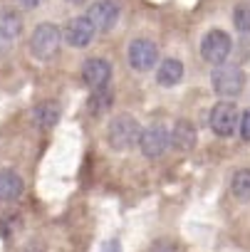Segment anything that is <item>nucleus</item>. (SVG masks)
Wrapping results in <instances>:
<instances>
[{
	"instance_id": "nucleus-6",
	"label": "nucleus",
	"mask_w": 250,
	"mask_h": 252,
	"mask_svg": "<svg viewBox=\"0 0 250 252\" xmlns=\"http://www.w3.org/2000/svg\"><path fill=\"white\" fill-rule=\"evenodd\" d=\"M169 146H171V136H169V131L164 129L161 124L149 126V129H144L142 136H139V149H142V154H144L146 158H151V161H154V158H161Z\"/></svg>"
},
{
	"instance_id": "nucleus-21",
	"label": "nucleus",
	"mask_w": 250,
	"mask_h": 252,
	"mask_svg": "<svg viewBox=\"0 0 250 252\" xmlns=\"http://www.w3.org/2000/svg\"><path fill=\"white\" fill-rule=\"evenodd\" d=\"M42 3V0H18V5L23 8V10H33V8H37Z\"/></svg>"
},
{
	"instance_id": "nucleus-1",
	"label": "nucleus",
	"mask_w": 250,
	"mask_h": 252,
	"mask_svg": "<svg viewBox=\"0 0 250 252\" xmlns=\"http://www.w3.org/2000/svg\"><path fill=\"white\" fill-rule=\"evenodd\" d=\"M142 126L132 114H116L107 126V141L114 151H129L134 144H139Z\"/></svg>"
},
{
	"instance_id": "nucleus-3",
	"label": "nucleus",
	"mask_w": 250,
	"mask_h": 252,
	"mask_svg": "<svg viewBox=\"0 0 250 252\" xmlns=\"http://www.w3.org/2000/svg\"><path fill=\"white\" fill-rule=\"evenodd\" d=\"M211 87L218 96L223 99H230V96H238L245 87V74L238 64H218L211 74Z\"/></svg>"
},
{
	"instance_id": "nucleus-18",
	"label": "nucleus",
	"mask_w": 250,
	"mask_h": 252,
	"mask_svg": "<svg viewBox=\"0 0 250 252\" xmlns=\"http://www.w3.org/2000/svg\"><path fill=\"white\" fill-rule=\"evenodd\" d=\"M233 25L240 32H250V3H238L233 10Z\"/></svg>"
},
{
	"instance_id": "nucleus-23",
	"label": "nucleus",
	"mask_w": 250,
	"mask_h": 252,
	"mask_svg": "<svg viewBox=\"0 0 250 252\" xmlns=\"http://www.w3.org/2000/svg\"><path fill=\"white\" fill-rule=\"evenodd\" d=\"M67 3H70V5H84L87 0H67Z\"/></svg>"
},
{
	"instance_id": "nucleus-16",
	"label": "nucleus",
	"mask_w": 250,
	"mask_h": 252,
	"mask_svg": "<svg viewBox=\"0 0 250 252\" xmlns=\"http://www.w3.org/2000/svg\"><path fill=\"white\" fill-rule=\"evenodd\" d=\"M230 190L238 200H250V168L235 171V176L230 181Z\"/></svg>"
},
{
	"instance_id": "nucleus-2",
	"label": "nucleus",
	"mask_w": 250,
	"mask_h": 252,
	"mask_svg": "<svg viewBox=\"0 0 250 252\" xmlns=\"http://www.w3.org/2000/svg\"><path fill=\"white\" fill-rule=\"evenodd\" d=\"M62 30L55 25V23H40L33 35H30V55L35 60H52L60 50V42H62Z\"/></svg>"
},
{
	"instance_id": "nucleus-22",
	"label": "nucleus",
	"mask_w": 250,
	"mask_h": 252,
	"mask_svg": "<svg viewBox=\"0 0 250 252\" xmlns=\"http://www.w3.org/2000/svg\"><path fill=\"white\" fill-rule=\"evenodd\" d=\"M104 252H121V247H119V242H114V240H111V242H107V245H104Z\"/></svg>"
},
{
	"instance_id": "nucleus-11",
	"label": "nucleus",
	"mask_w": 250,
	"mask_h": 252,
	"mask_svg": "<svg viewBox=\"0 0 250 252\" xmlns=\"http://www.w3.org/2000/svg\"><path fill=\"white\" fill-rule=\"evenodd\" d=\"M198 141V134H196V126L186 119L176 121L174 131H171V146L179 149V151H191Z\"/></svg>"
},
{
	"instance_id": "nucleus-15",
	"label": "nucleus",
	"mask_w": 250,
	"mask_h": 252,
	"mask_svg": "<svg viewBox=\"0 0 250 252\" xmlns=\"http://www.w3.org/2000/svg\"><path fill=\"white\" fill-rule=\"evenodd\" d=\"M23 32V18L18 15V10H5L0 15V40L13 42L18 40Z\"/></svg>"
},
{
	"instance_id": "nucleus-9",
	"label": "nucleus",
	"mask_w": 250,
	"mask_h": 252,
	"mask_svg": "<svg viewBox=\"0 0 250 252\" xmlns=\"http://www.w3.org/2000/svg\"><path fill=\"white\" fill-rule=\"evenodd\" d=\"M94 32H97L94 23H92L87 15H79V18H72V20L65 25V32H62V35H65V40H67L70 47L82 50V47H87V45L92 42Z\"/></svg>"
},
{
	"instance_id": "nucleus-4",
	"label": "nucleus",
	"mask_w": 250,
	"mask_h": 252,
	"mask_svg": "<svg viewBox=\"0 0 250 252\" xmlns=\"http://www.w3.org/2000/svg\"><path fill=\"white\" fill-rule=\"evenodd\" d=\"M208 124H211V129H213L215 136H223V139H225V136H233L235 129H238V124H240V119H238V106H235L230 99L218 101V104L211 109Z\"/></svg>"
},
{
	"instance_id": "nucleus-5",
	"label": "nucleus",
	"mask_w": 250,
	"mask_h": 252,
	"mask_svg": "<svg viewBox=\"0 0 250 252\" xmlns=\"http://www.w3.org/2000/svg\"><path fill=\"white\" fill-rule=\"evenodd\" d=\"M230 50H233V40H230V35L223 32V30H211V32H206L203 40H201V57H203L206 62L215 64V67L228 60Z\"/></svg>"
},
{
	"instance_id": "nucleus-17",
	"label": "nucleus",
	"mask_w": 250,
	"mask_h": 252,
	"mask_svg": "<svg viewBox=\"0 0 250 252\" xmlns=\"http://www.w3.org/2000/svg\"><path fill=\"white\" fill-rule=\"evenodd\" d=\"M94 94H92V99H89V111L92 114H104L109 106H111V101H114V94H111V89L109 87H99V89H92Z\"/></svg>"
},
{
	"instance_id": "nucleus-14",
	"label": "nucleus",
	"mask_w": 250,
	"mask_h": 252,
	"mask_svg": "<svg viewBox=\"0 0 250 252\" xmlns=\"http://www.w3.org/2000/svg\"><path fill=\"white\" fill-rule=\"evenodd\" d=\"M181 79H183V64H181V60L169 57V60H164V62L159 64V69H156V82H159L161 87H176Z\"/></svg>"
},
{
	"instance_id": "nucleus-8",
	"label": "nucleus",
	"mask_w": 250,
	"mask_h": 252,
	"mask_svg": "<svg viewBox=\"0 0 250 252\" xmlns=\"http://www.w3.org/2000/svg\"><path fill=\"white\" fill-rule=\"evenodd\" d=\"M119 15H121V8H119L116 0H97V3H92V8L87 10V18H89V20L94 23V28L102 30V32L111 30V28L116 25Z\"/></svg>"
},
{
	"instance_id": "nucleus-13",
	"label": "nucleus",
	"mask_w": 250,
	"mask_h": 252,
	"mask_svg": "<svg viewBox=\"0 0 250 252\" xmlns=\"http://www.w3.org/2000/svg\"><path fill=\"white\" fill-rule=\"evenodd\" d=\"M33 119L40 129H52V126L60 121V104L52 101V99H45L40 101L35 109H33Z\"/></svg>"
},
{
	"instance_id": "nucleus-12",
	"label": "nucleus",
	"mask_w": 250,
	"mask_h": 252,
	"mask_svg": "<svg viewBox=\"0 0 250 252\" xmlns=\"http://www.w3.org/2000/svg\"><path fill=\"white\" fill-rule=\"evenodd\" d=\"M23 190H25L23 178L15 171H8V168L0 171V200H18Z\"/></svg>"
},
{
	"instance_id": "nucleus-20",
	"label": "nucleus",
	"mask_w": 250,
	"mask_h": 252,
	"mask_svg": "<svg viewBox=\"0 0 250 252\" xmlns=\"http://www.w3.org/2000/svg\"><path fill=\"white\" fill-rule=\"evenodd\" d=\"M151 252H179V250H176V245H171V242L161 240V242H156V245L151 247Z\"/></svg>"
},
{
	"instance_id": "nucleus-10",
	"label": "nucleus",
	"mask_w": 250,
	"mask_h": 252,
	"mask_svg": "<svg viewBox=\"0 0 250 252\" xmlns=\"http://www.w3.org/2000/svg\"><path fill=\"white\" fill-rule=\"evenodd\" d=\"M111 79V64L102 57H89L82 64V82L89 89H99L107 87V82Z\"/></svg>"
},
{
	"instance_id": "nucleus-19",
	"label": "nucleus",
	"mask_w": 250,
	"mask_h": 252,
	"mask_svg": "<svg viewBox=\"0 0 250 252\" xmlns=\"http://www.w3.org/2000/svg\"><path fill=\"white\" fill-rule=\"evenodd\" d=\"M238 131H240V139H243V141H250V109H248V111L240 116Z\"/></svg>"
},
{
	"instance_id": "nucleus-7",
	"label": "nucleus",
	"mask_w": 250,
	"mask_h": 252,
	"mask_svg": "<svg viewBox=\"0 0 250 252\" xmlns=\"http://www.w3.org/2000/svg\"><path fill=\"white\" fill-rule=\"evenodd\" d=\"M156 60H159V47L151 40H146V37L132 40V45H129V64H132V69L149 72L151 67H156Z\"/></svg>"
}]
</instances>
